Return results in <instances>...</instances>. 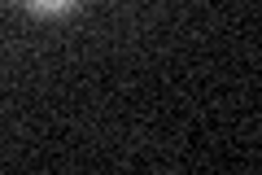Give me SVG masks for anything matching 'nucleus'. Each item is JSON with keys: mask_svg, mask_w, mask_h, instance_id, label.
Instances as JSON below:
<instances>
[{"mask_svg": "<svg viewBox=\"0 0 262 175\" xmlns=\"http://www.w3.org/2000/svg\"><path fill=\"white\" fill-rule=\"evenodd\" d=\"M27 9H35V13H66V9H75V0H27Z\"/></svg>", "mask_w": 262, "mask_h": 175, "instance_id": "nucleus-1", "label": "nucleus"}]
</instances>
